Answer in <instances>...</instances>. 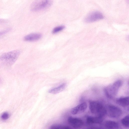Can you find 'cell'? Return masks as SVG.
I'll return each instance as SVG.
<instances>
[{
  "instance_id": "6da1fadb",
  "label": "cell",
  "mask_w": 129,
  "mask_h": 129,
  "mask_svg": "<svg viewBox=\"0 0 129 129\" xmlns=\"http://www.w3.org/2000/svg\"><path fill=\"white\" fill-rule=\"evenodd\" d=\"M20 54L18 50H13L5 53L0 56V68H5L12 65Z\"/></svg>"
},
{
  "instance_id": "7a4b0ae2",
  "label": "cell",
  "mask_w": 129,
  "mask_h": 129,
  "mask_svg": "<svg viewBox=\"0 0 129 129\" xmlns=\"http://www.w3.org/2000/svg\"><path fill=\"white\" fill-rule=\"evenodd\" d=\"M122 84V81L118 80L105 88L104 90L106 96L110 99L113 98L117 95L119 89Z\"/></svg>"
},
{
  "instance_id": "3957f363",
  "label": "cell",
  "mask_w": 129,
  "mask_h": 129,
  "mask_svg": "<svg viewBox=\"0 0 129 129\" xmlns=\"http://www.w3.org/2000/svg\"><path fill=\"white\" fill-rule=\"evenodd\" d=\"M89 108L91 112L97 116L103 117L107 113V109L100 103L92 101L89 103Z\"/></svg>"
},
{
  "instance_id": "277c9868",
  "label": "cell",
  "mask_w": 129,
  "mask_h": 129,
  "mask_svg": "<svg viewBox=\"0 0 129 129\" xmlns=\"http://www.w3.org/2000/svg\"><path fill=\"white\" fill-rule=\"evenodd\" d=\"M52 1L49 0H39L35 1L31 4L30 9L34 11L44 10L49 8L52 5Z\"/></svg>"
},
{
  "instance_id": "5b68a950",
  "label": "cell",
  "mask_w": 129,
  "mask_h": 129,
  "mask_svg": "<svg viewBox=\"0 0 129 129\" xmlns=\"http://www.w3.org/2000/svg\"><path fill=\"white\" fill-rule=\"evenodd\" d=\"M102 14L98 11H94L88 15L85 18L84 21L87 23L93 22L103 18Z\"/></svg>"
},
{
  "instance_id": "8992f818",
  "label": "cell",
  "mask_w": 129,
  "mask_h": 129,
  "mask_svg": "<svg viewBox=\"0 0 129 129\" xmlns=\"http://www.w3.org/2000/svg\"><path fill=\"white\" fill-rule=\"evenodd\" d=\"M107 113L109 116L112 118H117L121 114L122 111L119 108L112 105H109L107 110Z\"/></svg>"
},
{
  "instance_id": "52a82bcc",
  "label": "cell",
  "mask_w": 129,
  "mask_h": 129,
  "mask_svg": "<svg viewBox=\"0 0 129 129\" xmlns=\"http://www.w3.org/2000/svg\"><path fill=\"white\" fill-rule=\"evenodd\" d=\"M68 120L69 123L72 126L76 128H80L83 124L82 120L81 119L71 116L68 117Z\"/></svg>"
},
{
  "instance_id": "ba28073f",
  "label": "cell",
  "mask_w": 129,
  "mask_h": 129,
  "mask_svg": "<svg viewBox=\"0 0 129 129\" xmlns=\"http://www.w3.org/2000/svg\"><path fill=\"white\" fill-rule=\"evenodd\" d=\"M87 107V105L86 103H83L73 108L71 110V113L75 115L83 112L86 110Z\"/></svg>"
},
{
  "instance_id": "9c48e42d",
  "label": "cell",
  "mask_w": 129,
  "mask_h": 129,
  "mask_svg": "<svg viewBox=\"0 0 129 129\" xmlns=\"http://www.w3.org/2000/svg\"><path fill=\"white\" fill-rule=\"evenodd\" d=\"M42 35L39 33H33L25 36L24 40L26 41H33L39 40L41 38Z\"/></svg>"
},
{
  "instance_id": "30bf717a",
  "label": "cell",
  "mask_w": 129,
  "mask_h": 129,
  "mask_svg": "<svg viewBox=\"0 0 129 129\" xmlns=\"http://www.w3.org/2000/svg\"><path fill=\"white\" fill-rule=\"evenodd\" d=\"M103 121L102 117L96 116L93 117L89 116L86 119L87 122L88 124L100 123Z\"/></svg>"
},
{
  "instance_id": "8fae6325",
  "label": "cell",
  "mask_w": 129,
  "mask_h": 129,
  "mask_svg": "<svg viewBox=\"0 0 129 129\" xmlns=\"http://www.w3.org/2000/svg\"><path fill=\"white\" fill-rule=\"evenodd\" d=\"M116 102L118 104L122 107H126L129 104V97H121L118 98L117 99Z\"/></svg>"
},
{
  "instance_id": "7c38bea8",
  "label": "cell",
  "mask_w": 129,
  "mask_h": 129,
  "mask_svg": "<svg viewBox=\"0 0 129 129\" xmlns=\"http://www.w3.org/2000/svg\"><path fill=\"white\" fill-rule=\"evenodd\" d=\"M66 84L63 83L58 87L50 89L49 92L53 94L58 93L63 91L66 88Z\"/></svg>"
},
{
  "instance_id": "4fadbf2b",
  "label": "cell",
  "mask_w": 129,
  "mask_h": 129,
  "mask_svg": "<svg viewBox=\"0 0 129 129\" xmlns=\"http://www.w3.org/2000/svg\"><path fill=\"white\" fill-rule=\"evenodd\" d=\"M105 126L108 129H117L119 127L118 124L115 121L108 120L106 121Z\"/></svg>"
},
{
  "instance_id": "5bb4252c",
  "label": "cell",
  "mask_w": 129,
  "mask_h": 129,
  "mask_svg": "<svg viewBox=\"0 0 129 129\" xmlns=\"http://www.w3.org/2000/svg\"><path fill=\"white\" fill-rule=\"evenodd\" d=\"M50 129H72L68 126L60 124H54L52 125Z\"/></svg>"
},
{
  "instance_id": "9a60e30c",
  "label": "cell",
  "mask_w": 129,
  "mask_h": 129,
  "mask_svg": "<svg viewBox=\"0 0 129 129\" xmlns=\"http://www.w3.org/2000/svg\"><path fill=\"white\" fill-rule=\"evenodd\" d=\"M121 123L125 127H128L129 126V116L127 115L121 120Z\"/></svg>"
},
{
  "instance_id": "2e32d148",
  "label": "cell",
  "mask_w": 129,
  "mask_h": 129,
  "mask_svg": "<svg viewBox=\"0 0 129 129\" xmlns=\"http://www.w3.org/2000/svg\"><path fill=\"white\" fill-rule=\"evenodd\" d=\"M65 28L64 26L61 25L56 27L52 30V33L53 34H55L62 30Z\"/></svg>"
},
{
  "instance_id": "e0dca14e",
  "label": "cell",
  "mask_w": 129,
  "mask_h": 129,
  "mask_svg": "<svg viewBox=\"0 0 129 129\" xmlns=\"http://www.w3.org/2000/svg\"><path fill=\"white\" fill-rule=\"evenodd\" d=\"M9 117V114L7 112H4L1 115V118L3 120H6L8 119Z\"/></svg>"
},
{
  "instance_id": "ac0fdd59",
  "label": "cell",
  "mask_w": 129,
  "mask_h": 129,
  "mask_svg": "<svg viewBox=\"0 0 129 129\" xmlns=\"http://www.w3.org/2000/svg\"><path fill=\"white\" fill-rule=\"evenodd\" d=\"M10 28H8L0 31V36L3 35L9 32L11 30Z\"/></svg>"
},
{
  "instance_id": "d6986e66",
  "label": "cell",
  "mask_w": 129,
  "mask_h": 129,
  "mask_svg": "<svg viewBox=\"0 0 129 129\" xmlns=\"http://www.w3.org/2000/svg\"><path fill=\"white\" fill-rule=\"evenodd\" d=\"M86 129H102V128L98 127H91L87 128Z\"/></svg>"
},
{
  "instance_id": "ffe728a7",
  "label": "cell",
  "mask_w": 129,
  "mask_h": 129,
  "mask_svg": "<svg viewBox=\"0 0 129 129\" xmlns=\"http://www.w3.org/2000/svg\"><path fill=\"white\" fill-rule=\"evenodd\" d=\"M0 82H1V79H0Z\"/></svg>"
}]
</instances>
